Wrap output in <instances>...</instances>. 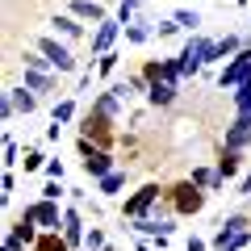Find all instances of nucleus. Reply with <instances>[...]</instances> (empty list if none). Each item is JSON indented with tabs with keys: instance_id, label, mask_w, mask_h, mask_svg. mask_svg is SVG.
I'll return each instance as SVG.
<instances>
[{
	"instance_id": "1",
	"label": "nucleus",
	"mask_w": 251,
	"mask_h": 251,
	"mask_svg": "<svg viewBox=\"0 0 251 251\" xmlns=\"http://www.w3.org/2000/svg\"><path fill=\"white\" fill-rule=\"evenodd\" d=\"M205 197H209L205 188H197L193 180L184 176V180H176V184L168 188V197H163V201H168V209L176 218H197L201 209H205Z\"/></svg>"
},
{
	"instance_id": "2",
	"label": "nucleus",
	"mask_w": 251,
	"mask_h": 251,
	"mask_svg": "<svg viewBox=\"0 0 251 251\" xmlns=\"http://www.w3.org/2000/svg\"><path fill=\"white\" fill-rule=\"evenodd\" d=\"M251 239V218L247 214H230L218 222V234L209 239V251H243Z\"/></svg>"
},
{
	"instance_id": "3",
	"label": "nucleus",
	"mask_w": 251,
	"mask_h": 251,
	"mask_svg": "<svg viewBox=\"0 0 251 251\" xmlns=\"http://www.w3.org/2000/svg\"><path fill=\"white\" fill-rule=\"evenodd\" d=\"M168 197V188L159 184V180H147L138 193H130V197L122 201V222H130V218H147V214H155V205Z\"/></svg>"
},
{
	"instance_id": "4",
	"label": "nucleus",
	"mask_w": 251,
	"mask_h": 251,
	"mask_svg": "<svg viewBox=\"0 0 251 251\" xmlns=\"http://www.w3.org/2000/svg\"><path fill=\"white\" fill-rule=\"evenodd\" d=\"M113 122H117V117L100 113V109H88V113H80V138H88V143H97V147H105V151H109V147L117 143Z\"/></svg>"
},
{
	"instance_id": "5",
	"label": "nucleus",
	"mask_w": 251,
	"mask_h": 251,
	"mask_svg": "<svg viewBox=\"0 0 251 251\" xmlns=\"http://www.w3.org/2000/svg\"><path fill=\"white\" fill-rule=\"evenodd\" d=\"M80 168H84V176H92V180H100V176H109V172H117V163H113V155L105 151V147H97V143H88V138H80Z\"/></svg>"
},
{
	"instance_id": "6",
	"label": "nucleus",
	"mask_w": 251,
	"mask_h": 251,
	"mask_svg": "<svg viewBox=\"0 0 251 251\" xmlns=\"http://www.w3.org/2000/svg\"><path fill=\"white\" fill-rule=\"evenodd\" d=\"M34 50H42L46 59H50V67H54V72H59V75L75 72V54H72V46H63L59 38L42 34V38H38V42H34Z\"/></svg>"
},
{
	"instance_id": "7",
	"label": "nucleus",
	"mask_w": 251,
	"mask_h": 251,
	"mask_svg": "<svg viewBox=\"0 0 251 251\" xmlns=\"http://www.w3.org/2000/svg\"><path fill=\"white\" fill-rule=\"evenodd\" d=\"M243 80H251V46H243L234 59H226V67L218 72V88H239Z\"/></svg>"
},
{
	"instance_id": "8",
	"label": "nucleus",
	"mask_w": 251,
	"mask_h": 251,
	"mask_svg": "<svg viewBox=\"0 0 251 251\" xmlns=\"http://www.w3.org/2000/svg\"><path fill=\"white\" fill-rule=\"evenodd\" d=\"M25 214L34 218L42 230H63V209H59V201H50V197H38V201H29L25 205Z\"/></svg>"
},
{
	"instance_id": "9",
	"label": "nucleus",
	"mask_w": 251,
	"mask_h": 251,
	"mask_svg": "<svg viewBox=\"0 0 251 251\" xmlns=\"http://www.w3.org/2000/svg\"><path fill=\"white\" fill-rule=\"evenodd\" d=\"M122 29H126V25H122L117 17L100 21V25L92 29V38H88V50L97 54V59H100V54H109V50H113V42H117V34H122Z\"/></svg>"
},
{
	"instance_id": "10",
	"label": "nucleus",
	"mask_w": 251,
	"mask_h": 251,
	"mask_svg": "<svg viewBox=\"0 0 251 251\" xmlns=\"http://www.w3.org/2000/svg\"><path fill=\"white\" fill-rule=\"evenodd\" d=\"M247 143H251V109L234 113V122L226 126V138H222V147H230V151H247Z\"/></svg>"
},
{
	"instance_id": "11",
	"label": "nucleus",
	"mask_w": 251,
	"mask_h": 251,
	"mask_svg": "<svg viewBox=\"0 0 251 251\" xmlns=\"http://www.w3.org/2000/svg\"><path fill=\"white\" fill-rule=\"evenodd\" d=\"M143 75L147 80H168V84H180L184 75H180V59H147L143 63Z\"/></svg>"
},
{
	"instance_id": "12",
	"label": "nucleus",
	"mask_w": 251,
	"mask_h": 251,
	"mask_svg": "<svg viewBox=\"0 0 251 251\" xmlns=\"http://www.w3.org/2000/svg\"><path fill=\"white\" fill-rule=\"evenodd\" d=\"M21 84H25L29 92H38V97H59V80H54L50 72H34V67H25V72H21Z\"/></svg>"
},
{
	"instance_id": "13",
	"label": "nucleus",
	"mask_w": 251,
	"mask_h": 251,
	"mask_svg": "<svg viewBox=\"0 0 251 251\" xmlns=\"http://www.w3.org/2000/svg\"><path fill=\"white\" fill-rule=\"evenodd\" d=\"M67 13L80 21H92V25H100V21H109V9L100 4V0H72L67 4Z\"/></svg>"
},
{
	"instance_id": "14",
	"label": "nucleus",
	"mask_w": 251,
	"mask_h": 251,
	"mask_svg": "<svg viewBox=\"0 0 251 251\" xmlns=\"http://www.w3.org/2000/svg\"><path fill=\"white\" fill-rule=\"evenodd\" d=\"M176 88H180V84L155 80L151 88H147V105H151V109H172V100H176Z\"/></svg>"
},
{
	"instance_id": "15",
	"label": "nucleus",
	"mask_w": 251,
	"mask_h": 251,
	"mask_svg": "<svg viewBox=\"0 0 251 251\" xmlns=\"http://www.w3.org/2000/svg\"><path fill=\"white\" fill-rule=\"evenodd\" d=\"M188 180L197 188H205V193H218V188H226V180L218 176V168H205V163H197V168L188 172Z\"/></svg>"
},
{
	"instance_id": "16",
	"label": "nucleus",
	"mask_w": 251,
	"mask_h": 251,
	"mask_svg": "<svg viewBox=\"0 0 251 251\" xmlns=\"http://www.w3.org/2000/svg\"><path fill=\"white\" fill-rule=\"evenodd\" d=\"M214 168H218V176H222V180H234V176L243 172V151H230V147H222Z\"/></svg>"
},
{
	"instance_id": "17",
	"label": "nucleus",
	"mask_w": 251,
	"mask_h": 251,
	"mask_svg": "<svg viewBox=\"0 0 251 251\" xmlns=\"http://www.w3.org/2000/svg\"><path fill=\"white\" fill-rule=\"evenodd\" d=\"M122 34H126V42H130V46H143V42H151V38H155V21H147V17H134L130 25L122 29Z\"/></svg>"
},
{
	"instance_id": "18",
	"label": "nucleus",
	"mask_w": 251,
	"mask_h": 251,
	"mask_svg": "<svg viewBox=\"0 0 251 251\" xmlns=\"http://www.w3.org/2000/svg\"><path fill=\"white\" fill-rule=\"evenodd\" d=\"M50 25L59 29L63 38H72V42H75V38H84V21H80V17H72V13H59V17H54Z\"/></svg>"
},
{
	"instance_id": "19",
	"label": "nucleus",
	"mask_w": 251,
	"mask_h": 251,
	"mask_svg": "<svg viewBox=\"0 0 251 251\" xmlns=\"http://www.w3.org/2000/svg\"><path fill=\"white\" fill-rule=\"evenodd\" d=\"M34 251H72V243L63 239V230H42L34 243Z\"/></svg>"
},
{
	"instance_id": "20",
	"label": "nucleus",
	"mask_w": 251,
	"mask_h": 251,
	"mask_svg": "<svg viewBox=\"0 0 251 251\" xmlns=\"http://www.w3.org/2000/svg\"><path fill=\"white\" fill-rule=\"evenodd\" d=\"M122 188H126V172H109V176L97 180V193H100V197H122Z\"/></svg>"
},
{
	"instance_id": "21",
	"label": "nucleus",
	"mask_w": 251,
	"mask_h": 251,
	"mask_svg": "<svg viewBox=\"0 0 251 251\" xmlns=\"http://www.w3.org/2000/svg\"><path fill=\"white\" fill-rule=\"evenodd\" d=\"M50 122H59V126L75 122V97H54V109H50Z\"/></svg>"
},
{
	"instance_id": "22",
	"label": "nucleus",
	"mask_w": 251,
	"mask_h": 251,
	"mask_svg": "<svg viewBox=\"0 0 251 251\" xmlns=\"http://www.w3.org/2000/svg\"><path fill=\"white\" fill-rule=\"evenodd\" d=\"M9 97H13V105H17V113H25V117L38 109V92H29L25 84H21V88H9Z\"/></svg>"
},
{
	"instance_id": "23",
	"label": "nucleus",
	"mask_w": 251,
	"mask_h": 251,
	"mask_svg": "<svg viewBox=\"0 0 251 251\" xmlns=\"http://www.w3.org/2000/svg\"><path fill=\"white\" fill-rule=\"evenodd\" d=\"M92 109H100V113H109V117H117V113H122V100H117L113 92H100V97L92 100Z\"/></svg>"
},
{
	"instance_id": "24",
	"label": "nucleus",
	"mask_w": 251,
	"mask_h": 251,
	"mask_svg": "<svg viewBox=\"0 0 251 251\" xmlns=\"http://www.w3.org/2000/svg\"><path fill=\"white\" fill-rule=\"evenodd\" d=\"M218 50H222V59H234V54L243 50V38L239 34H222L218 38Z\"/></svg>"
},
{
	"instance_id": "25",
	"label": "nucleus",
	"mask_w": 251,
	"mask_h": 251,
	"mask_svg": "<svg viewBox=\"0 0 251 251\" xmlns=\"http://www.w3.org/2000/svg\"><path fill=\"white\" fill-rule=\"evenodd\" d=\"M172 17H176L180 29H188V34H197V25H201V13H193V9H176Z\"/></svg>"
},
{
	"instance_id": "26",
	"label": "nucleus",
	"mask_w": 251,
	"mask_h": 251,
	"mask_svg": "<svg viewBox=\"0 0 251 251\" xmlns=\"http://www.w3.org/2000/svg\"><path fill=\"white\" fill-rule=\"evenodd\" d=\"M100 247H109L105 230H100V226H88V234H84V251H100Z\"/></svg>"
},
{
	"instance_id": "27",
	"label": "nucleus",
	"mask_w": 251,
	"mask_h": 251,
	"mask_svg": "<svg viewBox=\"0 0 251 251\" xmlns=\"http://www.w3.org/2000/svg\"><path fill=\"white\" fill-rule=\"evenodd\" d=\"M138 4H143V0H122V4H117V21H122V25H130V21L138 17Z\"/></svg>"
},
{
	"instance_id": "28",
	"label": "nucleus",
	"mask_w": 251,
	"mask_h": 251,
	"mask_svg": "<svg viewBox=\"0 0 251 251\" xmlns=\"http://www.w3.org/2000/svg\"><path fill=\"white\" fill-rule=\"evenodd\" d=\"M21 163H25V176H29V172H46V155L38 151V147H34V151H25V159H21Z\"/></svg>"
},
{
	"instance_id": "29",
	"label": "nucleus",
	"mask_w": 251,
	"mask_h": 251,
	"mask_svg": "<svg viewBox=\"0 0 251 251\" xmlns=\"http://www.w3.org/2000/svg\"><path fill=\"white\" fill-rule=\"evenodd\" d=\"M117 59H122V54H117V50L100 54V59H97V75H113V72H117Z\"/></svg>"
},
{
	"instance_id": "30",
	"label": "nucleus",
	"mask_w": 251,
	"mask_h": 251,
	"mask_svg": "<svg viewBox=\"0 0 251 251\" xmlns=\"http://www.w3.org/2000/svg\"><path fill=\"white\" fill-rule=\"evenodd\" d=\"M17 159H21V147L17 143H13V134H4V168H17Z\"/></svg>"
},
{
	"instance_id": "31",
	"label": "nucleus",
	"mask_w": 251,
	"mask_h": 251,
	"mask_svg": "<svg viewBox=\"0 0 251 251\" xmlns=\"http://www.w3.org/2000/svg\"><path fill=\"white\" fill-rule=\"evenodd\" d=\"M180 34V21L168 17V21H155V38H176Z\"/></svg>"
},
{
	"instance_id": "32",
	"label": "nucleus",
	"mask_w": 251,
	"mask_h": 251,
	"mask_svg": "<svg viewBox=\"0 0 251 251\" xmlns=\"http://www.w3.org/2000/svg\"><path fill=\"white\" fill-rule=\"evenodd\" d=\"M42 197L59 201V197H63V180H46V188H42Z\"/></svg>"
},
{
	"instance_id": "33",
	"label": "nucleus",
	"mask_w": 251,
	"mask_h": 251,
	"mask_svg": "<svg viewBox=\"0 0 251 251\" xmlns=\"http://www.w3.org/2000/svg\"><path fill=\"white\" fill-rule=\"evenodd\" d=\"M13 113H17V105H13V97H9V92H4V100H0V122H9Z\"/></svg>"
},
{
	"instance_id": "34",
	"label": "nucleus",
	"mask_w": 251,
	"mask_h": 251,
	"mask_svg": "<svg viewBox=\"0 0 251 251\" xmlns=\"http://www.w3.org/2000/svg\"><path fill=\"white\" fill-rule=\"evenodd\" d=\"M184 251H209V243L201 239V234H188V243H184Z\"/></svg>"
},
{
	"instance_id": "35",
	"label": "nucleus",
	"mask_w": 251,
	"mask_h": 251,
	"mask_svg": "<svg viewBox=\"0 0 251 251\" xmlns=\"http://www.w3.org/2000/svg\"><path fill=\"white\" fill-rule=\"evenodd\" d=\"M46 176H50V180H63V159H46Z\"/></svg>"
},
{
	"instance_id": "36",
	"label": "nucleus",
	"mask_w": 251,
	"mask_h": 251,
	"mask_svg": "<svg viewBox=\"0 0 251 251\" xmlns=\"http://www.w3.org/2000/svg\"><path fill=\"white\" fill-rule=\"evenodd\" d=\"M0 188H4L0 197H13V188H17V176H13V172H4V184H0Z\"/></svg>"
},
{
	"instance_id": "37",
	"label": "nucleus",
	"mask_w": 251,
	"mask_h": 251,
	"mask_svg": "<svg viewBox=\"0 0 251 251\" xmlns=\"http://www.w3.org/2000/svg\"><path fill=\"white\" fill-rule=\"evenodd\" d=\"M59 134H63V126H59V122L46 126V143H59Z\"/></svg>"
},
{
	"instance_id": "38",
	"label": "nucleus",
	"mask_w": 251,
	"mask_h": 251,
	"mask_svg": "<svg viewBox=\"0 0 251 251\" xmlns=\"http://www.w3.org/2000/svg\"><path fill=\"white\" fill-rule=\"evenodd\" d=\"M239 197H251V176H243V180H239Z\"/></svg>"
},
{
	"instance_id": "39",
	"label": "nucleus",
	"mask_w": 251,
	"mask_h": 251,
	"mask_svg": "<svg viewBox=\"0 0 251 251\" xmlns=\"http://www.w3.org/2000/svg\"><path fill=\"white\" fill-rule=\"evenodd\" d=\"M230 4H243V0H230Z\"/></svg>"
},
{
	"instance_id": "40",
	"label": "nucleus",
	"mask_w": 251,
	"mask_h": 251,
	"mask_svg": "<svg viewBox=\"0 0 251 251\" xmlns=\"http://www.w3.org/2000/svg\"><path fill=\"white\" fill-rule=\"evenodd\" d=\"M100 251H113V247H100Z\"/></svg>"
},
{
	"instance_id": "41",
	"label": "nucleus",
	"mask_w": 251,
	"mask_h": 251,
	"mask_svg": "<svg viewBox=\"0 0 251 251\" xmlns=\"http://www.w3.org/2000/svg\"><path fill=\"white\" fill-rule=\"evenodd\" d=\"M247 201H251V197H247Z\"/></svg>"
}]
</instances>
